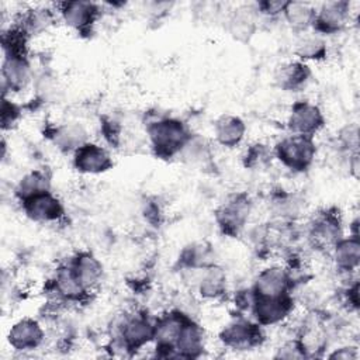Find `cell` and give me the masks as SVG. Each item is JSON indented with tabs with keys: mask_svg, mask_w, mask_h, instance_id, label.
I'll list each match as a JSON object with an SVG mask.
<instances>
[{
	"mask_svg": "<svg viewBox=\"0 0 360 360\" xmlns=\"http://www.w3.org/2000/svg\"><path fill=\"white\" fill-rule=\"evenodd\" d=\"M98 7L91 1L72 0L59 4V14L65 24L76 31H87L98 17Z\"/></svg>",
	"mask_w": 360,
	"mask_h": 360,
	"instance_id": "13",
	"label": "cell"
},
{
	"mask_svg": "<svg viewBox=\"0 0 360 360\" xmlns=\"http://www.w3.org/2000/svg\"><path fill=\"white\" fill-rule=\"evenodd\" d=\"M267 158H269L267 149L263 145L256 143L246 152L245 165L249 167H257V166H262L264 162H267Z\"/></svg>",
	"mask_w": 360,
	"mask_h": 360,
	"instance_id": "31",
	"label": "cell"
},
{
	"mask_svg": "<svg viewBox=\"0 0 360 360\" xmlns=\"http://www.w3.org/2000/svg\"><path fill=\"white\" fill-rule=\"evenodd\" d=\"M73 165L80 173L100 174L112 167V159L105 148L86 142L75 152Z\"/></svg>",
	"mask_w": 360,
	"mask_h": 360,
	"instance_id": "11",
	"label": "cell"
},
{
	"mask_svg": "<svg viewBox=\"0 0 360 360\" xmlns=\"http://www.w3.org/2000/svg\"><path fill=\"white\" fill-rule=\"evenodd\" d=\"M294 308L290 294L280 297H259L255 295L252 304V314L256 322L262 326H271L285 321Z\"/></svg>",
	"mask_w": 360,
	"mask_h": 360,
	"instance_id": "6",
	"label": "cell"
},
{
	"mask_svg": "<svg viewBox=\"0 0 360 360\" xmlns=\"http://www.w3.org/2000/svg\"><path fill=\"white\" fill-rule=\"evenodd\" d=\"M277 159L290 170L304 172L307 170L316 153L312 136L305 135H288L283 138L274 148Z\"/></svg>",
	"mask_w": 360,
	"mask_h": 360,
	"instance_id": "2",
	"label": "cell"
},
{
	"mask_svg": "<svg viewBox=\"0 0 360 360\" xmlns=\"http://www.w3.org/2000/svg\"><path fill=\"white\" fill-rule=\"evenodd\" d=\"M309 77L308 66L301 60H291L285 62L277 68L274 80L276 84L287 91L297 90L302 87Z\"/></svg>",
	"mask_w": 360,
	"mask_h": 360,
	"instance_id": "23",
	"label": "cell"
},
{
	"mask_svg": "<svg viewBox=\"0 0 360 360\" xmlns=\"http://www.w3.org/2000/svg\"><path fill=\"white\" fill-rule=\"evenodd\" d=\"M72 270L82 284V287L89 292L94 290L103 277V266L91 253L82 252L75 256L70 262Z\"/></svg>",
	"mask_w": 360,
	"mask_h": 360,
	"instance_id": "17",
	"label": "cell"
},
{
	"mask_svg": "<svg viewBox=\"0 0 360 360\" xmlns=\"http://www.w3.org/2000/svg\"><path fill=\"white\" fill-rule=\"evenodd\" d=\"M350 17V3L346 0H335L322 3L316 8L314 30L316 34H335L345 28Z\"/></svg>",
	"mask_w": 360,
	"mask_h": 360,
	"instance_id": "8",
	"label": "cell"
},
{
	"mask_svg": "<svg viewBox=\"0 0 360 360\" xmlns=\"http://www.w3.org/2000/svg\"><path fill=\"white\" fill-rule=\"evenodd\" d=\"M294 51L301 60H321L326 56V42L316 32H302Z\"/></svg>",
	"mask_w": 360,
	"mask_h": 360,
	"instance_id": "27",
	"label": "cell"
},
{
	"mask_svg": "<svg viewBox=\"0 0 360 360\" xmlns=\"http://www.w3.org/2000/svg\"><path fill=\"white\" fill-rule=\"evenodd\" d=\"M53 142L63 152H76L87 142V132L79 124H65L55 129Z\"/></svg>",
	"mask_w": 360,
	"mask_h": 360,
	"instance_id": "26",
	"label": "cell"
},
{
	"mask_svg": "<svg viewBox=\"0 0 360 360\" xmlns=\"http://www.w3.org/2000/svg\"><path fill=\"white\" fill-rule=\"evenodd\" d=\"M252 211V201L246 194H233L217 210L215 218L226 235H238L246 225Z\"/></svg>",
	"mask_w": 360,
	"mask_h": 360,
	"instance_id": "4",
	"label": "cell"
},
{
	"mask_svg": "<svg viewBox=\"0 0 360 360\" xmlns=\"http://www.w3.org/2000/svg\"><path fill=\"white\" fill-rule=\"evenodd\" d=\"M195 284L201 298L218 300L225 294L226 274L221 267L215 264H208L201 269V274Z\"/></svg>",
	"mask_w": 360,
	"mask_h": 360,
	"instance_id": "20",
	"label": "cell"
},
{
	"mask_svg": "<svg viewBox=\"0 0 360 360\" xmlns=\"http://www.w3.org/2000/svg\"><path fill=\"white\" fill-rule=\"evenodd\" d=\"M285 6H287V1L266 0V1L257 3V11H260L262 14L269 15V17H276V15L284 13Z\"/></svg>",
	"mask_w": 360,
	"mask_h": 360,
	"instance_id": "32",
	"label": "cell"
},
{
	"mask_svg": "<svg viewBox=\"0 0 360 360\" xmlns=\"http://www.w3.org/2000/svg\"><path fill=\"white\" fill-rule=\"evenodd\" d=\"M336 267L343 273H352L360 263V242L359 236L342 238L330 250Z\"/></svg>",
	"mask_w": 360,
	"mask_h": 360,
	"instance_id": "22",
	"label": "cell"
},
{
	"mask_svg": "<svg viewBox=\"0 0 360 360\" xmlns=\"http://www.w3.org/2000/svg\"><path fill=\"white\" fill-rule=\"evenodd\" d=\"M51 190L49 176L44 170H32L25 173L15 186V197L18 201H24L30 197H34L41 193H46Z\"/></svg>",
	"mask_w": 360,
	"mask_h": 360,
	"instance_id": "25",
	"label": "cell"
},
{
	"mask_svg": "<svg viewBox=\"0 0 360 360\" xmlns=\"http://www.w3.org/2000/svg\"><path fill=\"white\" fill-rule=\"evenodd\" d=\"M292 276L290 270L281 266H270L259 273L252 290L259 297H280L290 294Z\"/></svg>",
	"mask_w": 360,
	"mask_h": 360,
	"instance_id": "10",
	"label": "cell"
},
{
	"mask_svg": "<svg viewBox=\"0 0 360 360\" xmlns=\"http://www.w3.org/2000/svg\"><path fill=\"white\" fill-rule=\"evenodd\" d=\"M52 288L58 301H79L87 292L76 278L70 263L62 264L55 270Z\"/></svg>",
	"mask_w": 360,
	"mask_h": 360,
	"instance_id": "18",
	"label": "cell"
},
{
	"mask_svg": "<svg viewBox=\"0 0 360 360\" xmlns=\"http://www.w3.org/2000/svg\"><path fill=\"white\" fill-rule=\"evenodd\" d=\"M276 357H281V359H302V357H305V353H304L301 345L298 343V340H294V342L284 343L278 349V353L276 354Z\"/></svg>",
	"mask_w": 360,
	"mask_h": 360,
	"instance_id": "33",
	"label": "cell"
},
{
	"mask_svg": "<svg viewBox=\"0 0 360 360\" xmlns=\"http://www.w3.org/2000/svg\"><path fill=\"white\" fill-rule=\"evenodd\" d=\"M1 79L4 91L6 89L10 91L24 90L31 79V68L27 60V56H4L1 65Z\"/></svg>",
	"mask_w": 360,
	"mask_h": 360,
	"instance_id": "16",
	"label": "cell"
},
{
	"mask_svg": "<svg viewBox=\"0 0 360 360\" xmlns=\"http://www.w3.org/2000/svg\"><path fill=\"white\" fill-rule=\"evenodd\" d=\"M287 127L294 135L312 136L323 127V115L315 104L298 101L291 108Z\"/></svg>",
	"mask_w": 360,
	"mask_h": 360,
	"instance_id": "9",
	"label": "cell"
},
{
	"mask_svg": "<svg viewBox=\"0 0 360 360\" xmlns=\"http://www.w3.org/2000/svg\"><path fill=\"white\" fill-rule=\"evenodd\" d=\"M342 238L340 219L329 211L316 215L308 231L309 243L321 252H330Z\"/></svg>",
	"mask_w": 360,
	"mask_h": 360,
	"instance_id": "7",
	"label": "cell"
},
{
	"mask_svg": "<svg viewBox=\"0 0 360 360\" xmlns=\"http://www.w3.org/2000/svg\"><path fill=\"white\" fill-rule=\"evenodd\" d=\"M21 115V110L17 104L8 101L6 96L1 100V128L11 129V127L18 121Z\"/></svg>",
	"mask_w": 360,
	"mask_h": 360,
	"instance_id": "30",
	"label": "cell"
},
{
	"mask_svg": "<svg viewBox=\"0 0 360 360\" xmlns=\"http://www.w3.org/2000/svg\"><path fill=\"white\" fill-rule=\"evenodd\" d=\"M115 328L118 343L127 350L141 349L155 338V323L145 315H124Z\"/></svg>",
	"mask_w": 360,
	"mask_h": 360,
	"instance_id": "3",
	"label": "cell"
},
{
	"mask_svg": "<svg viewBox=\"0 0 360 360\" xmlns=\"http://www.w3.org/2000/svg\"><path fill=\"white\" fill-rule=\"evenodd\" d=\"M186 321L187 316L179 311L162 315L155 323L156 349L165 350L166 356H176V340Z\"/></svg>",
	"mask_w": 360,
	"mask_h": 360,
	"instance_id": "15",
	"label": "cell"
},
{
	"mask_svg": "<svg viewBox=\"0 0 360 360\" xmlns=\"http://www.w3.org/2000/svg\"><path fill=\"white\" fill-rule=\"evenodd\" d=\"M315 14L316 8L312 4L302 1H287L283 13L288 25L300 34L308 32V30L314 27Z\"/></svg>",
	"mask_w": 360,
	"mask_h": 360,
	"instance_id": "24",
	"label": "cell"
},
{
	"mask_svg": "<svg viewBox=\"0 0 360 360\" xmlns=\"http://www.w3.org/2000/svg\"><path fill=\"white\" fill-rule=\"evenodd\" d=\"M329 357H330V359L349 360V359H356V357H357V352H356V347L346 346V347H340V349L335 350L333 353L329 354Z\"/></svg>",
	"mask_w": 360,
	"mask_h": 360,
	"instance_id": "34",
	"label": "cell"
},
{
	"mask_svg": "<svg viewBox=\"0 0 360 360\" xmlns=\"http://www.w3.org/2000/svg\"><path fill=\"white\" fill-rule=\"evenodd\" d=\"M146 131L152 148L156 150V155L162 158H172L180 153L191 138L187 127L176 118H159L150 122Z\"/></svg>",
	"mask_w": 360,
	"mask_h": 360,
	"instance_id": "1",
	"label": "cell"
},
{
	"mask_svg": "<svg viewBox=\"0 0 360 360\" xmlns=\"http://www.w3.org/2000/svg\"><path fill=\"white\" fill-rule=\"evenodd\" d=\"M53 21L55 17L51 8H31L21 15L15 25L20 27L27 35H31L45 31L53 24Z\"/></svg>",
	"mask_w": 360,
	"mask_h": 360,
	"instance_id": "28",
	"label": "cell"
},
{
	"mask_svg": "<svg viewBox=\"0 0 360 360\" xmlns=\"http://www.w3.org/2000/svg\"><path fill=\"white\" fill-rule=\"evenodd\" d=\"M219 339L226 347L235 350H248L259 346L263 340V335L257 322L236 318L224 326L219 333Z\"/></svg>",
	"mask_w": 360,
	"mask_h": 360,
	"instance_id": "5",
	"label": "cell"
},
{
	"mask_svg": "<svg viewBox=\"0 0 360 360\" xmlns=\"http://www.w3.org/2000/svg\"><path fill=\"white\" fill-rule=\"evenodd\" d=\"M21 207L34 222H55L63 217V205L51 191L21 201Z\"/></svg>",
	"mask_w": 360,
	"mask_h": 360,
	"instance_id": "12",
	"label": "cell"
},
{
	"mask_svg": "<svg viewBox=\"0 0 360 360\" xmlns=\"http://www.w3.org/2000/svg\"><path fill=\"white\" fill-rule=\"evenodd\" d=\"M256 31V21L248 8L235 10L229 18V32L239 41H248Z\"/></svg>",
	"mask_w": 360,
	"mask_h": 360,
	"instance_id": "29",
	"label": "cell"
},
{
	"mask_svg": "<svg viewBox=\"0 0 360 360\" xmlns=\"http://www.w3.org/2000/svg\"><path fill=\"white\" fill-rule=\"evenodd\" d=\"M245 132H246V125L236 115H228V114L222 115L217 120L214 125L215 139L219 145L225 148L238 146L245 138Z\"/></svg>",
	"mask_w": 360,
	"mask_h": 360,
	"instance_id": "21",
	"label": "cell"
},
{
	"mask_svg": "<svg viewBox=\"0 0 360 360\" xmlns=\"http://www.w3.org/2000/svg\"><path fill=\"white\" fill-rule=\"evenodd\" d=\"M10 346L18 352L37 349L44 340V329L37 319L22 318L14 322L7 333Z\"/></svg>",
	"mask_w": 360,
	"mask_h": 360,
	"instance_id": "14",
	"label": "cell"
},
{
	"mask_svg": "<svg viewBox=\"0 0 360 360\" xmlns=\"http://www.w3.org/2000/svg\"><path fill=\"white\" fill-rule=\"evenodd\" d=\"M176 356L194 359L202 353L204 349V335L201 328L187 318L184 322L179 338L176 340Z\"/></svg>",
	"mask_w": 360,
	"mask_h": 360,
	"instance_id": "19",
	"label": "cell"
}]
</instances>
